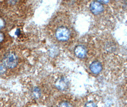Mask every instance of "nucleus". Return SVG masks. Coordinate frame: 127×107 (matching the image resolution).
Returning <instances> with one entry per match:
<instances>
[{"label": "nucleus", "instance_id": "f257e3e1", "mask_svg": "<svg viewBox=\"0 0 127 107\" xmlns=\"http://www.w3.org/2000/svg\"><path fill=\"white\" fill-rule=\"evenodd\" d=\"M47 27V35L57 45L67 46L72 43L75 38V31L70 20L64 14H58Z\"/></svg>", "mask_w": 127, "mask_h": 107}, {"label": "nucleus", "instance_id": "f03ea898", "mask_svg": "<svg viewBox=\"0 0 127 107\" xmlns=\"http://www.w3.org/2000/svg\"><path fill=\"white\" fill-rule=\"evenodd\" d=\"M22 62L17 50H10L5 52L0 59V76L15 72L19 69Z\"/></svg>", "mask_w": 127, "mask_h": 107}, {"label": "nucleus", "instance_id": "7ed1b4c3", "mask_svg": "<svg viewBox=\"0 0 127 107\" xmlns=\"http://www.w3.org/2000/svg\"><path fill=\"white\" fill-rule=\"evenodd\" d=\"M68 82L64 76H58L54 82V87L59 90H64L68 87Z\"/></svg>", "mask_w": 127, "mask_h": 107}, {"label": "nucleus", "instance_id": "20e7f679", "mask_svg": "<svg viewBox=\"0 0 127 107\" xmlns=\"http://www.w3.org/2000/svg\"><path fill=\"white\" fill-rule=\"evenodd\" d=\"M89 8L91 12L95 15H100L104 11L103 4L95 0L91 3Z\"/></svg>", "mask_w": 127, "mask_h": 107}, {"label": "nucleus", "instance_id": "39448f33", "mask_svg": "<svg viewBox=\"0 0 127 107\" xmlns=\"http://www.w3.org/2000/svg\"><path fill=\"white\" fill-rule=\"evenodd\" d=\"M75 53L79 58H83L87 55V50L82 45H78L75 49Z\"/></svg>", "mask_w": 127, "mask_h": 107}, {"label": "nucleus", "instance_id": "423d86ee", "mask_svg": "<svg viewBox=\"0 0 127 107\" xmlns=\"http://www.w3.org/2000/svg\"><path fill=\"white\" fill-rule=\"evenodd\" d=\"M89 68L91 71L93 73L98 74L101 71L102 66L100 63L99 62L95 61L91 64Z\"/></svg>", "mask_w": 127, "mask_h": 107}, {"label": "nucleus", "instance_id": "0eeeda50", "mask_svg": "<svg viewBox=\"0 0 127 107\" xmlns=\"http://www.w3.org/2000/svg\"><path fill=\"white\" fill-rule=\"evenodd\" d=\"M56 105L57 106L61 107H69L73 106L74 105L72 99H62L58 100L57 104Z\"/></svg>", "mask_w": 127, "mask_h": 107}, {"label": "nucleus", "instance_id": "6e6552de", "mask_svg": "<svg viewBox=\"0 0 127 107\" xmlns=\"http://www.w3.org/2000/svg\"><path fill=\"white\" fill-rule=\"evenodd\" d=\"M97 101L95 99H94V98L90 99V97H89L85 103V106H96L97 105Z\"/></svg>", "mask_w": 127, "mask_h": 107}, {"label": "nucleus", "instance_id": "1a4fd4ad", "mask_svg": "<svg viewBox=\"0 0 127 107\" xmlns=\"http://www.w3.org/2000/svg\"><path fill=\"white\" fill-rule=\"evenodd\" d=\"M6 40V36L5 34L1 31H0V49L2 48V46L5 44Z\"/></svg>", "mask_w": 127, "mask_h": 107}, {"label": "nucleus", "instance_id": "9d476101", "mask_svg": "<svg viewBox=\"0 0 127 107\" xmlns=\"http://www.w3.org/2000/svg\"><path fill=\"white\" fill-rule=\"evenodd\" d=\"M8 6L12 7L16 6L20 0H4Z\"/></svg>", "mask_w": 127, "mask_h": 107}, {"label": "nucleus", "instance_id": "9b49d317", "mask_svg": "<svg viewBox=\"0 0 127 107\" xmlns=\"http://www.w3.org/2000/svg\"><path fill=\"white\" fill-rule=\"evenodd\" d=\"M6 22L3 18L0 17V31H1L5 27Z\"/></svg>", "mask_w": 127, "mask_h": 107}, {"label": "nucleus", "instance_id": "f8f14e48", "mask_svg": "<svg viewBox=\"0 0 127 107\" xmlns=\"http://www.w3.org/2000/svg\"><path fill=\"white\" fill-rule=\"evenodd\" d=\"M103 4H108L111 0H95Z\"/></svg>", "mask_w": 127, "mask_h": 107}]
</instances>
